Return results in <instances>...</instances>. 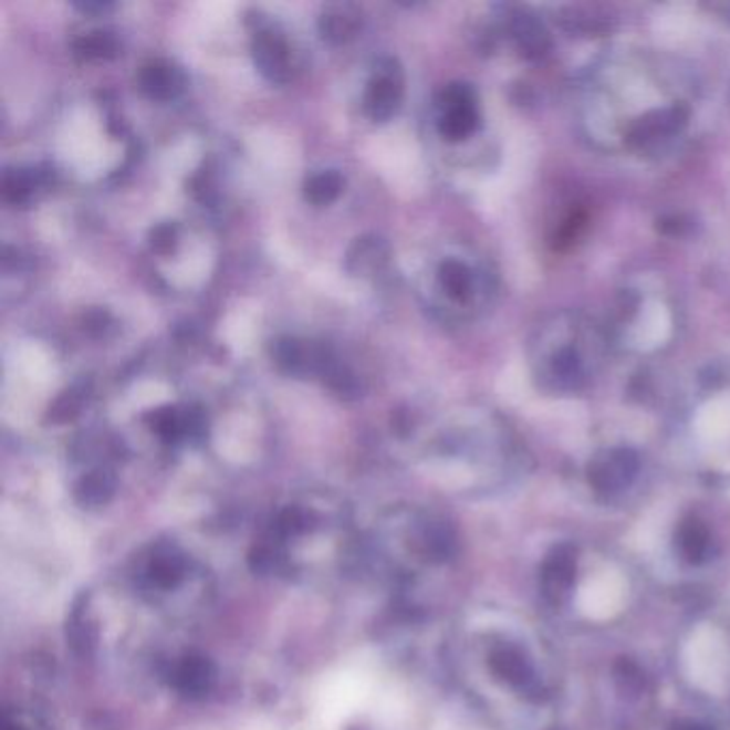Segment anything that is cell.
<instances>
[{
    "label": "cell",
    "instance_id": "cell-1",
    "mask_svg": "<svg viewBox=\"0 0 730 730\" xmlns=\"http://www.w3.org/2000/svg\"><path fill=\"white\" fill-rule=\"evenodd\" d=\"M363 533L341 499L304 493L265 514L253 533L249 564L255 574L285 585L331 587L358 578Z\"/></svg>",
    "mask_w": 730,
    "mask_h": 730
},
{
    "label": "cell",
    "instance_id": "cell-14",
    "mask_svg": "<svg viewBox=\"0 0 730 730\" xmlns=\"http://www.w3.org/2000/svg\"><path fill=\"white\" fill-rule=\"evenodd\" d=\"M118 489V476L112 467L107 465H100L93 467L91 471H86L77 482H75V499L82 505L88 508H97V505H105L109 499L114 498Z\"/></svg>",
    "mask_w": 730,
    "mask_h": 730
},
{
    "label": "cell",
    "instance_id": "cell-22",
    "mask_svg": "<svg viewBox=\"0 0 730 730\" xmlns=\"http://www.w3.org/2000/svg\"><path fill=\"white\" fill-rule=\"evenodd\" d=\"M73 50L84 61H109L116 59L121 52L118 39L107 31H93V33L80 36L73 43Z\"/></svg>",
    "mask_w": 730,
    "mask_h": 730
},
{
    "label": "cell",
    "instance_id": "cell-12",
    "mask_svg": "<svg viewBox=\"0 0 730 730\" xmlns=\"http://www.w3.org/2000/svg\"><path fill=\"white\" fill-rule=\"evenodd\" d=\"M363 29V11L354 2H331L322 9L317 31L331 45H345Z\"/></svg>",
    "mask_w": 730,
    "mask_h": 730
},
{
    "label": "cell",
    "instance_id": "cell-11",
    "mask_svg": "<svg viewBox=\"0 0 730 730\" xmlns=\"http://www.w3.org/2000/svg\"><path fill=\"white\" fill-rule=\"evenodd\" d=\"M137 86L148 100L171 101L185 91L187 77L180 66L169 61H150L139 69Z\"/></svg>",
    "mask_w": 730,
    "mask_h": 730
},
{
    "label": "cell",
    "instance_id": "cell-9",
    "mask_svg": "<svg viewBox=\"0 0 730 730\" xmlns=\"http://www.w3.org/2000/svg\"><path fill=\"white\" fill-rule=\"evenodd\" d=\"M544 596L553 602H562L576 583V549L572 544H557L544 560L542 570Z\"/></svg>",
    "mask_w": 730,
    "mask_h": 730
},
{
    "label": "cell",
    "instance_id": "cell-13",
    "mask_svg": "<svg viewBox=\"0 0 730 730\" xmlns=\"http://www.w3.org/2000/svg\"><path fill=\"white\" fill-rule=\"evenodd\" d=\"M388 260H390V244L377 233H365L350 244L345 253V270L352 277L366 279L377 274L388 264Z\"/></svg>",
    "mask_w": 730,
    "mask_h": 730
},
{
    "label": "cell",
    "instance_id": "cell-17",
    "mask_svg": "<svg viewBox=\"0 0 730 730\" xmlns=\"http://www.w3.org/2000/svg\"><path fill=\"white\" fill-rule=\"evenodd\" d=\"M512 33H514V39H517L521 52L528 59H540L551 48V39H549L546 29L542 27V22H538L530 13H519L514 18Z\"/></svg>",
    "mask_w": 730,
    "mask_h": 730
},
{
    "label": "cell",
    "instance_id": "cell-15",
    "mask_svg": "<svg viewBox=\"0 0 730 730\" xmlns=\"http://www.w3.org/2000/svg\"><path fill=\"white\" fill-rule=\"evenodd\" d=\"M48 185V176L39 169H24V167H13L2 174V198L7 204L22 206L33 199L36 189Z\"/></svg>",
    "mask_w": 730,
    "mask_h": 730
},
{
    "label": "cell",
    "instance_id": "cell-24",
    "mask_svg": "<svg viewBox=\"0 0 730 730\" xmlns=\"http://www.w3.org/2000/svg\"><path fill=\"white\" fill-rule=\"evenodd\" d=\"M4 730H48L33 707H9L4 713Z\"/></svg>",
    "mask_w": 730,
    "mask_h": 730
},
{
    "label": "cell",
    "instance_id": "cell-30",
    "mask_svg": "<svg viewBox=\"0 0 730 730\" xmlns=\"http://www.w3.org/2000/svg\"><path fill=\"white\" fill-rule=\"evenodd\" d=\"M670 730H711L707 729V727H702V724H697V722H677L675 727Z\"/></svg>",
    "mask_w": 730,
    "mask_h": 730
},
{
    "label": "cell",
    "instance_id": "cell-23",
    "mask_svg": "<svg viewBox=\"0 0 730 730\" xmlns=\"http://www.w3.org/2000/svg\"><path fill=\"white\" fill-rule=\"evenodd\" d=\"M86 390L82 386H71L61 397L56 398L48 409V423L52 425H69L73 423L86 403Z\"/></svg>",
    "mask_w": 730,
    "mask_h": 730
},
{
    "label": "cell",
    "instance_id": "cell-29",
    "mask_svg": "<svg viewBox=\"0 0 730 730\" xmlns=\"http://www.w3.org/2000/svg\"><path fill=\"white\" fill-rule=\"evenodd\" d=\"M112 4L109 2H77L75 4V9H80V11H84V13H103V11H107Z\"/></svg>",
    "mask_w": 730,
    "mask_h": 730
},
{
    "label": "cell",
    "instance_id": "cell-6",
    "mask_svg": "<svg viewBox=\"0 0 730 730\" xmlns=\"http://www.w3.org/2000/svg\"><path fill=\"white\" fill-rule=\"evenodd\" d=\"M251 56L258 71L270 84H288L292 80L294 65H292L290 45L283 39V34L272 29L258 31L251 41Z\"/></svg>",
    "mask_w": 730,
    "mask_h": 730
},
{
    "label": "cell",
    "instance_id": "cell-3",
    "mask_svg": "<svg viewBox=\"0 0 730 730\" xmlns=\"http://www.w3.org/2000/svg\"><path fill=\"white\" fill-rule=\"evenodd\" d=\"M112 578L146 611L191 634L212 611L219 592L210 560L176 535L139 544Z\"/></svg>",
    "mask_w": 730,
    "mask_h": 730
},
{
    "label": "cell",
    "instance_id": "cell-2",
    "mask_svg": "<svg viewBox=\"0 0 730 730\" xmlns=\"http://www.w3.org/2000/svg\"><path fill=\"white\" fill-rule=\"evenodd\" d=\"M457 553L459 538L448 519L398 503L365 528L358 578L382 592L400 617H418L427 576L452 564Z\"/></svg>",
    "mask_w": 730,
    "mask_h": 730
},
{
    "label": "cell",
    "instance_id": "cell-18",
    "mask_svg": "<svg viewBox=\"0 0 730 730\" xmlns=\"http://www.w3.org/2000/svg\"><path fill=\"white\" fill-rule=\"evenodd\" d=\"M322 382L326 384V388L331 393H334L338 398H343V400H356V398L363 397V393H365L361 377L350 366L343 365L336 356L324 368Z\"/></svg>",
    "mask_w": 730,
    "mask_h": 730
},
{
    "label": "cell",
    "instance_id": "cell-10",
    "mask_svg": "<svg viewBox=\"0 0 730 730\" xmlns=\"http://www.w3.org/2000/svg\"><path fill=\"white\" fill-rule=\"evenodd\" d=\"M688 123V109L681 105H672L666 109H656L647 116H643L634 127H632L630 139L632 146L636 148H649L658 142L668 139L670 135L681 132Z\"/></svg>",
    "mask_w": 730,
    "mask_h": 730
},
{
    "label": "cell",
    "instance_id": "cell-20",
    "mask_svg": "<svg viewBox=\"0 0 730 730\" xmlns=\"http://www.w3.org/2000/svg\"><path fill=\"white\" fill-rule=\"evenodd\" d=\"M146 423L166 446L185 444L182 407H159L146 416Z\"/></svg>",
    "mask_w": 730,
    "mask_h": 730
},
{
    "label": "cell",
    "instance_id": "cell-21",
    "mask_svg": "<svg viewBox=\"0 0 730 730\" xmlns=\"http://www.w3.org/2000/svg\"><path fill=\"white\" fill-rule=\"evenodd\" d=\"M439 283L450 299L465 302L473 290V274L463 262L446 260L439 265Z\"/></svg>",
    "mask_w": 730,
    "mask_h": 730
},
{
    "label": "cell",
    "instance_id": "cell-16",
    "mask_svg": "<svg viewBox=\"0 0 730 730\" xmlns=\"http://www.w3.org/2000/svg\"><path fill=\"white\" fill-rule=\"evenodd\" d=\"M677 549L688 564H702L711 553V533L698 519H686L677 530Z\"/></svg>",
    "mask_w": 730,
    "mask_h": 730
},
{
    "label": "cell",
    "instance_id": "cell-26",
    "mask_svg": "<svg viewBox=\"0 0 730 730\" xmlns=\"http://www.w3.org/2000/svg\"><path fill=\"white\" fill-rule=\"evenodd\" d=\"M583 223H585V217L583 215H570L564 223H562V228L555 233V247L557 249H564L565 244H570L578 236V232H581Z\"/></svg>",
    "mask_w": 730,
    "mask_h": 730
},
{
    "label": "cell",
    "instance_id": "cell-27",
    "mask_svg": "<svg viewBox=\"0 0 730 730\" xmlns=\"http://www.w3.org/2000/svg\"><path fill=\"white\" fill-rule=\"evenodd\" d=\"M619 681L622 684H626V688L628 690H638L640 686H643V672L638 670V666H634L632 663H624L619 664Z\"/></svg>",
    "mask_w": 730,
    "mask_h": 730
},
{
    "label": "cell",
    "instance_id": "cell-19",
    "mask_svg": "<svg viewBox=\"0 0 730 730\" xmlns=\"http://www.w3.org/2000/svg\"><path fill=\"white\" fill-rule=\"evenodd\" d=\"M345 187V178L336 169H324L306 178L304 182V199L313 206H328L341 196Z\"/></svg>",
    "mask_w": 730,
    "mask_h": 730
},
{
    "label": "cell",
    "instance_id": "cell-28",
    "mask_svg": "<svg viewBox=\"0 0 730 730\" xmlns=\"http://www.w3.org/2000/svg\"><path fill=\"white\" fill-rule=\"evenodd\" d=\"M107 324H109V315L100 309L88 311L84 315V331L91 332V334H100L107 328Z\"/></svg>",
    "mask_w": 730,
    "mask_h": 730
},
{
    "label": "cell",
    "instance_id": "cell-25",
    "mask_svg": "<svg viewBox=\"0 0 730 730\" xmlns=\"http://www.w3.org/2000/svg\"><path fill=\"white\" fill-rule=\"evenodd\" d=\"M178 230L171 223H161L150 230V249L159 255H169L176 251Z\"/></svg>",
    "mask_w": 730,
    "mask_h": 730
},
{
    "label": "cell",
    "instance_id": "cell-5",
    "mask_svg": "<svg viewBox=\"0 0 730 730\" xmlns=\"http://www.w3.org/2000/svg\"><path fill=\"white\" fill-rule=\"evenodd\" d=\"M439 133L448 142H461L467 139L480 125V114L476 105V93L467 84H448L439 93Z\"/></svg>",
    "mask_w": 730,
    "mask_h": 730
},
{
    "label": "cell",
    "instance_id": "cell-7",
    "mask_svg": "<svg viewBox=\"0 0 730 730\" xmlns=\"http://www.w3.org/2000/svg\"><path fill=\"white\" fill-rule=\"evenodd\" d=\"M636 471L638 457L626 448H615L602 452L596 461L590 465V484L602 496H615L630 484Z\"/></svg>",
    "mask_w": 730,
    "mask_h": 730
},
{
    "label": "cell",
    "instance_id": "cell-4",
    "mask_svg": "<svg viewBox=\"0 0 730 730\" xmlns=\"http://www.w3.org/2000/svg\"><path fill=\"white\" fill-rule=\"evenodd\" d=\"M403 69L395 59H379L366 84L365 114L373 123H388L395 118L403 103Z\"/></svg>",
    "mask_w": 730,
    "mask_h": 730
},
{
    "label": "cell",
    "instance_id": "cell-8",
    "mask_svg": "<svg viewBox=\"0 0 730 730\" xmlns=\"http://www.w3.org/2000/svg\"><path fill=\"white\" fill-rule=\"evenodd\" d=\"M484 660H487V668H489V672L496 681L517 690V692L530 695L531 688L535 684L533 681V670H531L528 656L519 647H514L510 643L491 645Z\"/></svg>",
    "mask_w": 730,
    "mask_h": 730
}]
</instances>
